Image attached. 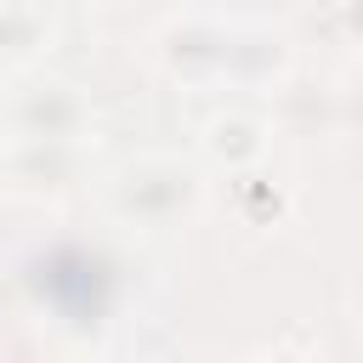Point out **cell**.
<instances>
[{"instance_id": "6da1fadb", "label": "cell", "mask_w": 363, "mask_h": 363, "mask_svg": "<svg viewBox=\"0 0 363 363\" xmlns=\"http://www.w3.org/2000/svg\"><path fill=\"white\" fill-rule=\"evenodd\" d=\"M199 170L176 153H142V159H125L108 170L102 182V210L108 221H119L125 233H142V238H164L176 233L193 210H199Z\"/></svg>"}, {"instance_id": "7a4b0ae2", "label": "cell", "mask_w": 363, "mask_h": 363, "mask_svg": "<svg viewBox=\"0 0 363 363\" xmlns=\"http://www.w3.org/2000/svg\"><path fill=\"white\" fill-rule=\"evenodd\" d=\"M96 102L85 85L57 74H28L6 96V136H57V142H91Z\"/></svg>"}, {"instance_id": "3957f363", "label": "cell", "mask_w": 363, "mask_h": 363, "mask_svg": "<svg viewBox=\"0 0 363 363\" xmlns=\"http://www.w3.org/2000/svg\"><path fill=\"white\" fill-rule=\"evenodd\" d=\"M91 142H57V136H6L0 176L17 199H62L79 193L91 176Z\"/></svg>"}, {"instance_id": "277c9868", "label": "cell", "mask_w": 363, "mask_h": 363, "mask_svg": "<svg viewBox=\"0 0 363 363\" xmlns=\"http://www.w3.org/2000/svg\"><path fill=\"white\" fill-rule=\"evenodd\" d=\"M227 28L233 17L216 11H182L159 28V62L170 79L193 91H221L227 85Z\"/></svg>"}, {"instance_id": "5b68a950", "label": "cell", "mask_w": 363, "mask_h": 363, "mask_svg": "<svg viewBox=\"0 0 363 363\" xmlns=\"http://www.w3.org/2000/svg\"><path fill=\"white\" fill-rule=\"evenodd\" d=\"M267 153H272V125L250 108H227V113L204 119V130H199V159L210 170L244 176V170H261Z\"/></svg>"}, {"instance_id": "8992f818", "label": "cell", "mask_w": 363, "mask_h": 363, "mask_svg": "<svg viewBox=\"0 0 363 363\" xmlns=\"http://www.w3.org/2000/svg\"><path fill=\"white\" fill-rule=\"evenodd\" d=\"M289 57L295 51H289V40L278 28L233 17V28H227V85L233 91H272V85H284Z\"/></svg>"}, {"instance_id": "52a82bcc", "label": "cell", "mask_w": 363, "mask_h": 363, "mask_svg": "<svg viewBox=\"0 0 363 363\" xmlns=\"http://www.w3.org/2000/svg\"><path fill=\"white\" fill-rule=\"evenodd\" d=\"M51 40H57V23L40 0H0V57L34 62L51 51Z\"/></svg>"}, {"instance_id": "ba28073f", "label": "cell", "mask_w": 363, "mask_h": 363, "mask_svg": "<svg viewBox=\"0 0 363 363\" xmlns=\"http://www.w3.org/2000/svg\"><path fill=\"white\" fill-rule=\"evenodd\" d=\"M335 17H340L346 45H363V0H335Z\"/></svg>"}, {"instance_id": "9c48e42d", "label": "cell", "mask_w": 363, "mask_h": 363, "mask_svg": "<svg viewBox=\"0 0 363 363\" xmlns=\"http://www.w3.org/2000/svg\"><path fill=\"white\" fill-rule=\"evenodd\" d=\"M357 329H363V301H357Z\"/></svg>"}]
</instances>
